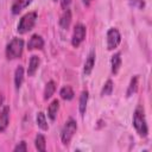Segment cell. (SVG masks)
I'll list each match as a JSON object with an SVG mask.
<instances>
[{"label": "cell", "instance_id": "1", "mask_svg": "<svg viewBox=\"0 0 152 152\" xmlns=\"http://www.w3.org/2000/svg\"><path fill=\"white\" fill-rule=\"evenodd\" d=\"M133 127L135 128L137 133L145 138L147 137L148 133V127H147V122H146V118H145V112H144V107L142 106H137L134 113H133Z\"/></svg>", "mask_w": 152, "mask_h": 152}, {"label": "cell", "instance_id": "2", "mask_svg": "<svg viewBox=\"0 0 152 152\" xmlns=\"http://www.w3.org/2000/svg\"><path fill=\"white\" fill-rule=\"evenodd\" d=\"M23 50H24V40L21 38L14 37L6 46V58L17 59L23 55Z\"/></svg>", "mask_w": 152, "mask_h": 152}, {"label": "cell", "instance_id": "3", "mask_svg": "<svg viewBox=\"0 0 152 152\" xmlns=\"http://www.w3.org/2000/svg\"><path fill=\"white\" fill-rule=\"evenodd\" d=\"M37 21V12H28L26 14H24L18 24V33L19 34H25L28 31H31L33 28V26L36 25Z\"/></svg>", "mask_w": 152, "mask_h": 152}, {"label": "cell", "instance_id": "4", "mask_svg": "<svg viewBox=\"0 0 152 152\" xmlns=\"http://www.w3.org/2000/svg\"><path fill=\"white\" fill-rule=\"evenodd\" d=\"M76 131H77V124H76V121L72 118L68 119V121L65 122V125L63 126L62 132H61V140H62V142L64 145H69L70 141H71V139H72V137L75 135Z\"/></svg>", "mask_w": 152, "mask_h": 152}, {"label": "cell", "instance_id": "5", "mask_svg": "<svg viewBox=\"0 0 152 152\" xmlns=\"http://www.w3.org/2000/svg\"><path fill=\"white\" fill-rule=\"evenodd\" d=\"M121 42V34L118 28L110 27L107 31V48L108 50H114L119 46Z\"/></svg>", "mask_w": 152, "mask_h": 152}, {"label": "cell", "instance_id": "6", "mask_svg": "<svg viewBox=\"0 0 152 152\" xmlns=\"http://www.w3.org/2000/svg\"><path fill=\"white\" fill-rule=\"evenodd\" d=\"M86 26L82 24H76L74 27V32H72V37H71V44L74 48H78L81 45V43L86 38Z\"/></svg>", "mask_w": 152, "mask_h": 152}, {"label": "cell", "instance_id": "7", "mask_svg": "<svg viewBox=\"0 0 152 152\" xmlns=\"http://www.w3.org/2000/svg\"><path fill=\"white\" fill-rule=\"evenodd\" d=\"M43 46H44V39L39 34H33L27 42L28 50H40L43 49Z\"/></svg>", "mask_w": 152, "mask_h": 152}, {"label": "cell", "instance_id": "8", "mask_svg": "<svg viewBox=\"0 0 152 152\" xmlns=\"http://www.w3.org/2000/svg\"><path fill=\"white\" fill-rule=\"evenodd\" d=\"M8 122H10V107L5 106L0 112V133L7 128Z\"/></svg>", "mask_w": 152, "mask_h": 152}, {"label": "cell", "instance_id": "9", "mask_svg": "<svg viewBox=\"0 0 152 152\" xmlns=\"http://www.w3.org/2000/svg\"><path fill=\"white\" fill-rule=\"evenodd\" d=\"M32 0H13V4H12V7H11V11L14 15L19 14L23 10H25L30 4H31Z\"/></svg>", "mask_w": 152, "mask_h": 152}, {"label": "cell", "instance_id": "10", "mask_svg": "<svg viewBox=\"0 0 152 152\" xmlns=\"http://www.w3.org/2000/svg\"><path fill=\"white\" fill-rule=\"evenodd\" d=\"M94 65H95V51L91 50L86 59V63H84V68H83V72L86 76L90 75V72L93 71L94 69Z\"/></svg>", "mask_w": 152, "mask_h": 152}, {"label": "cell", "instance_id": "11", "mask_svg": "<svg viewBox=\"0 0 152 152\" xmlns=\"http://www.w3.org/2000/svg\"><path fill=\"white\" fill-rule=\"evenodd\" d=\"M121 63H122V59H121V53L120 52H116L110 58V66H112V74L113 75H116L121 68Z\"/></svg>", "mask_w": 152, "mask_h": 152}, {"label": "cell", "instance_id": "12", "mask_svg": "<svg viewBox=\"0 0 152 152\" xmlns=\"http://www.w3.org/2000/svg\"><path fill=\"white\" fill-rule=\"evenodd\" d=\"M39 63H40L39 57L36 55H32L30 58V62H28V68H27V75L28 76H33L36 74V71L38 70Z\"/></svg>", "mask_w": 152, "mask_h": 152}, {"label": "cell", "instance_id": "13", "mask_svg": "<svg viewBox=\"0 0 152 152\" xmlns=\"http://www.w3.org/2000/svg\"><path fill=\"white\" fill-rule=\"evenodd\" d=\"M70 23H71V11L68 8V10H64L63 14L61 15V19H59V25L64 30H68L69 26H70Z\"/></svg>", "mask_w": 152, "mask_h": 152}, {"label": "cell", "instance_id": "14", "mask_svg": "<svg viewBox=\"0 0 152 152\" xmlns=\"http://www.w3.org/2000/svg\"><path fill=\"white\" fill-rule=\"evenodd\" d=\"M88 97H89V93L87 90H83L81 93L80 96V102H78V109L82 116H84L86 114V109H87V103H88Z\"/></svg>", "mask_w": 152, "mask_h": 152}, {"label": "cell", "instance_id": "15", "mask_svg": "<svg viewBox=\"0 0 152 152\" xmlns=\"http://www.w3.org/2000/svg\"><path fill=\"white\" fill-rule=\"evenodd\" d=\"M58 109H59V101L56 99V100H53V101L49 104V107H48V116H49L52 121L56 119L57 113H58Z\"/></svg>", "mask_w": 152, "mask_h": 152}, {"label": "cell", "instance_id": "16", "mask_svg": "<svg viewBox=\"0 0 152 152\" xmlns=\"http://www.w3.org/2000/svg\"><path fill=\"white\" fill-rule=\"evenodd\" d=\"M23 81H24V68L21 65H19L17 69H15V72H14V84H15V89H20L21 84H23Z\"/></svg>", "mask_w": 152, "mask_h": 152}, {"label": "cell", "instance_id": "17", "mask_svg": "<svg viewBox=\"0 0 152 152\" xmlns=\"http://www.w3.org/2000/svg\"><path fill=\"white\" fill-rule=\"evenodd\" d=\"M59 95H61V97H62L63 100L70 101V100L74 99V95H75V94H74V90H72V88H71L70 86H64V87L61 89Z\"/></svg>", "mask_w": 152, "mask_h": 152}, {"label": "cell", "instance_id": "18", "mask_svg": "<svg viewBox=\"0 0 152 152\" xmlns=\"http://www.w3.org/2000/svg\"><path fill=\"white\" fill-rule=\"evenodd\" d=\"M36 121H37V125H38V127L40 129H43V131H48L49 129V126H48V122H46V118H45V114L43 112L37 113Z\"/></svg>", "mask_w": 152, "mask_h": 152}, {"label": "cell", "instance_id": "19", "mask_svg": "<svg viewBox=\"0 0 152 152\" xmlns=\"http://www.w3.org/2000/svg\"><path fill=\"white\" fill-rule=\"evenodd\" d=\"M138 89V76H133L131 78V82H129V86L127 88V91H126V96L129 97L132 96Z\"/></svg>", "mask_w": 152, "mask_h": 152}, {"label": "cell", "instance_id": "20", "mask_svg": "<svg viewBox=\"0 0 152 152\" xmlns=\"http://www.w3.org/2000/svg\"><path fill=\"white\" fill-rule=\"evenodd\" d=\"M55 90H56V84H55V82H53V81H49V82L46 83L45 88H44V99H45V100L50 99V97L53 95Z\"/></svg>", "mask_w": 152, "mask_h": 152}, {"label": "cell", "instance_id": "21", "mask_svg": "<svg viewBox=\"0 0 152 152\" xmlns=\"http://www.w3.org/2000/svg\"><path fill=\"white\" fill-rule=\"evenodd\" d=\"M45 138L42 134H37L34 139V146L38 151H45L46 150V144H45Z\"/></svg>", "mask_w": 152, "mask_h": 152}, {"label": "cell", "instance_id": "22", "mask_svg": "<svg viewBox=\"0 0 152 152\" xmlns=\"http://www.w3.org/2000/svg\"><path fill=\"white\" fill-rule=\"evenodd\" d=\"M113 88H114L113 81H112V80H107V81H106V83H104V84H103V87H102L101 95H102V96L110 95V94H112V91H113Z\"/></svg>", "mask_w": 152, "mask_h": 152}, {"label": "cell", "instance_id": "23", "mask_svg": "<svg viewBox=\"0 0 152 152\" xmlns=\"http://www.w3.org/2000/svg\"><path fill=\"white\" fill-rule=\"evenodd\" d=\"M131 6L138 8V10H142L145 7V0H129Z\"/></svg>", "mask_w": 152, "mask_h": 152}, {"label": "cell", "instance_id": "24", "mask_svg": "<svg viewBox=\"0 0 152 152\" xmlns=\"http://www.w3.org/2000/svg\"><path fill=\"white\" fill-rule=\"evenodd\" d=\"M13 151H15V152H20V151H23V152H25V151H27V146H26V142L25 141H20L14 148H13Z\"/></svg>", "mask_w": 152, "mask_h": 152}, {"label": "cell", "instance_id": "25", "mask_svg": "<svg viewBox=\"0 0 152 152\" xmlns=\"http://www.w3.org/2000/svg\"><path fill=\"white\" fill-rule=\"evenodd\" d=\"M71 1H72V0H61V6H62V8H63V10H68L69 6H70V4H71Z\"/></svg>", "mask_w": 152, "mask_h": 152}, {"label": "cell", "instance_id": "26", "mask_svg": "<svg viewBox=\"0 0 152 152\" xmlns=\"http://www.w3.org/2000/svg\"><path fill=\"white\" fill-rule=\"evenodd\" d=\"M82 1H83V4H84L86 6H89V5H90V2H91L93 0H82Z\"/></svg>", "mask_w": 152, "mask_h": 152}, {"label": "cell", "instance_id": "27", "mask_svg": "<svg viewBox=\"0 0 152 152\" xmlns=\"http://www.w3.org/2000/svg\"><path fill=\"white\" fill-rule=\"evenodd\" d=\"M55 1H57V0H55Z\"/></svg>", "mask_w": 152, "mask_h": 152}]
</instances>
